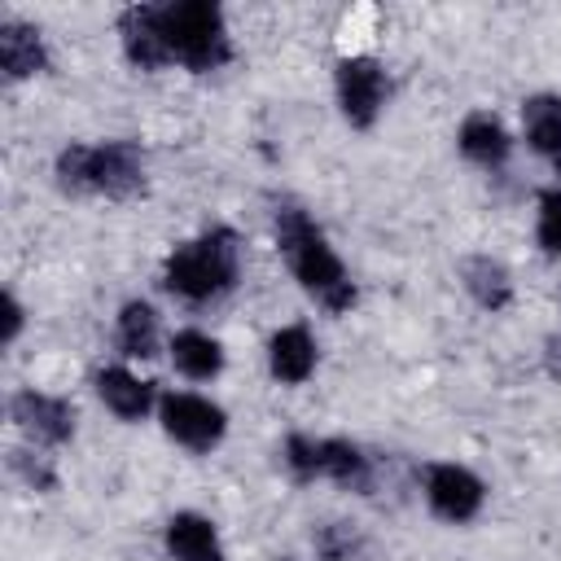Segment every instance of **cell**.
<instances>
[{
  "instance_id": "cell-1",
  "label": "cell",
  "mask_w": 561,
  "mask_h": 561,
  "mask_svg": "<svg viewBox=\"0 0 561 561\" xmlns=\"http://www.w3.org/2000/svg\"><path fill=\"white\" fill-rule=\"evenodd\" d=\"M272 241L289 267V276L298 280V289L324 307L329 316H346L359 298L342 254L333 250V241L324 237V228L298 206V202H276L272 210Z\"/></svg>"
},
{
  "instance_id": "cell-2",
  "label": "cell",
  "mask_w": 561,
  "mask_h": 561,
  "mask_svg": "<svg viewBox=\"0 0 561 561\" xmlns=\"http://www.w3.org/2000/svg\"><path fill=\"white\" fill-rule=\"evenodd\" d=\"M53 180L66 197H110V202H131L149 184V158L140 140L114 136V140H70L53 158Z\"/></svg>"
},
{
  "instance_id": "cell-3",
  "label": "cell",
  "mask_w": 561,
  "mask_h": 561,
  "mask_svg": "<svg viewBox=\"0 0 561 561\" xmlns=\"http://www.w3.org/2000/svg\"><path fill=\"white\" fill-rule=\"evenodd\" d=\"M241 263H245V245H241L237 228L210 224L206 232L167 250L158 280L171 298L202 307V302H219L224 294H232L241 285Z\"/></svg>"
},
{
  "instance_id": "cell-4",
  "label": "cell",
  "mask_w": 561,
  "mask_h": 561,
  "mask_svg": "<svg viewBox=\"0 0 561 561\" xmlns=\"http://www.w3.org/2000/svg\"><path fill=\"white\" fill-rule=\"evenodd\" d=\"M158 26H162L171 61L193 75H210L232 61L228 18L210 0H167L158 4Z\"/></svg>"
},
{
  "instance_id": "cell-5",
  "label": "cell",
  "mask_w": 561,
  "mask_h": 561,
  "mask_svg": "<svg viewBox=\"0 0 561 561\" xmlns=\"http://www.w3.org/2000/svg\"><path fill=\"white\" fill-rule=\"evenodd\" d=\"M333 96H337L346 127L368 131L390 105V75L373 53H346L333 66Z\"/></svg>"
},
{
  "instance_id": "cell-6",
  "label": "cell",
  "mask_w": 561,
  "mask_h": 561,
  "mask_svg": "<svg viewBox=\"0 0 561 561\" xmlns=\"http://www.w3.org/2000/svg\"><path fill=\"white\" fill-rule=\"evenodd\" d=\"M158 425L175 447L193 456H206L228 438V412L197 390H167L158 399Z\"/></svg>"
},
{
  "instance_id": "cell-7",
  "label": "cell",
  "mask_w": 561,
  "mask_h": 561,
  "mask_svg": "<svg viewBox=\"0 0 561 561\" xmlns=\"http://www.w3.org/2000/svg\"><path fill=\"white\" fill-rule=\"evenodd\" d=\"M421 495L430 513L447 526H469L486 508V482L456 460H430L421 473Z\"/></svg>"
},
{
  "instance_id": "cell-8",
  "label": "cell",
  "mask_w": 561,
  "mask_h": 561,
  "mask_svg": "<svg viewBox=\"0 0 561 561\" xmlns=\"http://www.w3.org/2000/svg\"><path fill=\"white\" fill-rule=\"evenodd\" d=\"M9 421L22 430L31 447H66L79 430V412L66 394H48L35 386H22L9 394Z\"/></svg>"
},
{
  "instance_id": "cell-9",
  "label": "cell",
  "mask_w": 561,
  "mask_h": 561,
  "mask_svg": "<svg viewBox=\"0 0 561 561\" xmlns=\"http://www.w3.org/2000/svg\"><path fill=\"white\" fill-rule=\"evenodd\" d=\"M92 390H96V399L105 403V412L110 416H118V421H145L149 412H158V390H153V381H145L140 373H131L127 364H105V368H96L92 373Z\"/></svg>"
},
{
  "instance_id": "cell-10",
  "label": "cell",
  "mask_w": 561,
  "mask_h": 561,
  "mask_svg": "<svg viewBox=\"0 0 561 561\" xmlns=\"http://www.w3.org/2000/svg\"><path fill=\"white\" fill-rule=\"evenodd\" d=\"M118 48H123L127 66L145 70V75L171 66V53H167V39L158 26V4H127L118 13Z\"/></svg>"
},
{
  "instance_id": "cell-11",
  "label": "cell",
  "mask_w": 561,
  "mask_h": 561,
  "mask_svg": "<svg viewBox=\"0 0 561 561\" xmlns=\"http://www.w3.org/2000/svg\"><path fill=\"white\" fill-rule=\"evenodd\" d=\"M456 149L465 162H473L478 171H504L513 158V131L504 127L500 114L491 110H473L460 118L456 127Z\"/></svg>"
},
{
  "instance_id": "cell-12",
  "label": "cell",
  "mask_w": 561,
  "mask_h": 561,
  "mask_svg": "<svg viewBox=\"0 0 561 561\" xmlns=\"http://www.w3.org/2000/svg\"><path fill=\"white\" fill-rule=\"evenodd\" d=\"M53 66V53H48V39L35 22L26 18H4L0 22V70L9 83H26L35 75H44Z\"/></svg>"
},
{
  "instance_id": "cell-13",
  "label": "cell",
  "mask_w": 561,
  "mask_h": 561,
  "mask_svg": "<svg viewBox=\"0 0 561 561\" xmlns=\"http://www.w3.org/2000/svg\"><path fill=\"white\" fill-rule=\"evenodd\" d=\"M162 548H167L171 561H228L219 526L206 513H197V508H180V513L167 517Z\"/></svg>"
},
{
  "instance_id": "cell-14",
  "label": "cell",
  "mask_w": 561,
  "mask_h": 561,
  "mask_svg": "<svg viewBox=\"0 0 561 561\" xmlns=\"http://www.w3.org/2000/svg\"><path fill=\"white\" fill-rule=\"evenodd\" d=\"M320 364V346H316V333L307 324H280L272 337H267V373L280 381V386H302L311 381Z\"/></svg>"
},
{
  "instance_id": "cell-15",
  "label": "cell",
  "mask_w": 561,
  "mask_h": 561,
  "mask_svg": "<svg viewBox=\"0 0 561 561\" xmlns=\"http://www.w3.org/2000/svg\"><path fill=\"white\" fill-rule=\"evenodd\" d=\"M522 140L535 158H543L561 175V96L535 92L522 101Z\"/></svg>"
},
{
  "instance_id": "cell-16",
  "label": "cell",
  "mask_w": 561,
  "mask_h": 561,
  "mask_svg": "<svg viewBox=\"0 0 561 561\" xmlns=\"http://www.w3.org/2000/svg\"><path fill=\"white\" fill-rule=\"evenodd\" d=\"M456 272H460L465 294L482 311L495 316V311H508L513 307V272L504 267V259H495V254H465L456 263Z\"/></svg>"
},
{
  "instance_id": "cell-17",
  "label": "cell",
  "mask_w": 561,
  "mask_h": 561,
  "mask_svg": "<svg viewBox=\"0 0 561 561\" xmlns=\"http://www.w3.org/2000/svg\"><path fill=\"white\" fill-rule=\"evenodd\" d=\"M167 355H171V368L180 377H188V381H215L224 373V364H228L224 342L215 333H206V329H180V333H171Z\"/></svg>"
},
{
  "instance_id": "cell-18",
  "label": "cell",
  "mask_w": 561,
  "mask_h": 561,
  "mask_svg": "<svg viewBox=\"0 0 561 561\" xmlns=\"http://www.w3.org/2000/svg\"><path fill=\"white\" fill-rule=\"evenodd\" d=\"M114 346L123 359H153L158 346H162V324H158V311L153 302L145 298H127L114 316Z\"/></svg>"
},
{
  "instance_id": "cell-19",
  "label": "cell",
  "mask_w": 561,
  "mask_h": 561,
  "mask_svg": "<svg viewBox=\"0 0 561 561\" xmlns=\"http://www.w3.org/2000/svg\"><path fill=\"white\" fill-rule=\"evenodd\" d=\"M324 482H337L346 491L373 486V456L351 438H324Z\"/></svg>"
},
{
  "instance_id": "cell-20",
  "label": "cell",
  "mask_w": 561,
  "mask_h": 561,
  "mask_svg": "<svg viewBox=\"0 0 561 561\" xmlns=\"http://www.w3.org/2000/svg\"><path fill=\"white\" fill-rule=\"evenodd\" d=\"M320 443H324V438L302 434V430L285 434V443H280V465H285V473H289L294 482H316V478H324V447H320Z\"/></svg>"
},
{
  "instance_id": "cell-21",
  "label": "cell",
  "mask_w": 561,
  "mask_h": 561,
  "mask_svg": "<svg viewBox=\"0 0 561 561\" xmlns=\"http://www.w3.org/2000/svg\"><path fill=\"white\" fill-rule=\"evenodd\" d=\"M311 548L320 561H355L364 548V535L355 522H320L311 530Z\"/></svg>"
},
{
  "instance_id": "cell-22",
  "label": "cell",
  "mask_w": 561,
  "mask_h": 561,
  "mask_svg": "<svg viewBox=\"0 0 561 561\" xmlns=\"http://www.w3.org/2000/svg\"><path fill=\"white\" fill-rule=\"evenodd\" d=\"M9 473H13L26 491H39V495L57 491V469H53V460H48L44 451H35V447H9Z\"/></svg>"
},
{
  "instance_id": "cell-23",
  "label": "cell",
  "mask_w": 561,
  "mask_h": 561,
  "mask_svg": "<svg viewBox=\"0 0 561 561\" xmlns=\"http://www.w3.org/2000/svg\"><path fill=\"white\" fill-rule=\"evenodd\" d=\"M535 241L548 259H561V184H548L535 197Z\"/></svg>"
},
{
  "instance_id": "cell-24",
  "label": "cell",
  "mask_w": 561,
  "mask_h": 561,
  "mask_svg": "<svg viewBox=\"0 0 561 561\" xmlns=\"http://www.w3.org/2000/svg\"><path fill=\"white\" fill-rule=\"evenodd\" d=\"M22 329H26V307H22V298H18L13 289H4V316H0V346H18Z\"/></svg>"
},
{
  "instance_id": "cell-25",
  "label": "cell",
  "mask_w": 561,
  "mask_h": 561,
  "mask_svg": "<svg viewBox=\"0 0 561 561\" xmlns=\"http://www.w3.org/2000/svg\"><path fill=\"white\" fill-rule=\"evenodd\" d=\"M543 373H548L552 381H561V333H552V337L543 342Z\"/></svg>"
},
{
  "instance_id": "cell-26",
  "label": "cell",
  "mask_w": 561,
  "mask_h": 561,
  "mask_svg": "<svg viewBox=\"0 0 561 561\" xmlns=\"http://www.w3.org/2000/svg\"><path fill=\"white\" fill-rule=\"evenodd\" d=\"M280 561H294V557H280Z\"/></svg>"
}]
</instances>
